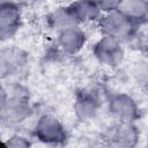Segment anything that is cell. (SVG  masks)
I'll return each mask as SVG.
<instances>
[{"mask_svg":"<svg viewBox=\"0 0 148 148\" xmlns=\"http://www.w3.org/2000/svg\"><path fill=\"white\" fill-rule=\"evenodd\" d=\"M31 108L28 92L20 86L1 89V120L7 125L22 123L30 114Z\"/></svg>","mask_w":148,"mask_h":148,"instance_id":"6da1fadb","label":"cell"},{"mask_svg":"<svg viewBox=\"0 0 148 148\" xmlns=\"http://www.w3.org/2000/svg\"><path fill=\"white\" fill-rule=\"evenodd\" d=\"M97 25L102 35L113 37L124 43L130 37H132L135 23L126 17L121 12L114 10L110 13H104Z\"/></svg>","mask_w":148,"mask_h":148,"instance_id":"7a4b0ae2","label":"cell"},{"mask_svg":"<svg viewBox=\"0 0 148 148\" xmlns=\"http://www.w3.org/2000/svg\"><path fill=\"white\" fill-rule=\"evenodd\" d=\"M35 136L46 145H60L66 138V128L62 123L53 114L40 116L35 126Z\"/></svg>","mask_w":148,"mask_h":148,"instance_id":"3957f363","label":"cell"},{"mask_svg":"<svg viewBox=\"0 0 148 148\" xmlns=\"http://www.w3.org/2000/svg\"><path fill=\"white\" fill-rule=\"evenodd\" d=\"M92 52L99 64L109 67L118 66L125 56L123 42L105 35H102L95 43Z\"/></svg>","mask_w":148,"mask_h":148,"instance_id":"277c9868","label":"cell"},{"mask_svg":"<svg viewBox=\"0 0 148 148\" xmlns=\"http://www.w3.org/2000/svg\"><path fill=\"white\" fill-rule=\"evenodd\" d=\"M109 113L116 121L134 123L139 117V106L134 98L127 94H117L112 96L108 105Z\"/></svg>","mask_w":148,"mask_h":148,"instance_id":"5b68a950","label":"cell"},{"mask_svg":"<svg viewBox=\"0 0 148 148\" xmlns=\"http://www.w3.org/2000/svg\"><path fill=\"white\" fill-rule=\"evenodd\" d=\"M21 12L16 3L2 1L0 6V37L2 42L9 40L20 29Z\"/></svg>","mask_w":148,"mask_h":148,"instance_id":"8992f818","label":"cell"},{"mask_svg":"<svg viewBox=\"0 0 148 148\" xmlns=\"http://www.w3.org/2000/svg\"><path fill=\"white\" fill-rule=\"evenodd\" d=\"M87 43V35L80 25H74L58 31L57 45L65 54L74 56L79 53Z\"/></svg>","mask_w":148,"mask_h":148,"instance_id":"52a82bcc","label":"cell"},{"mask_svg":"<svg viewBox=\"0 0 148 148\" xmlns=\"http://www.w3.org/2000/svg\"><path fill=\"white\" fill-rule=\"evenodd\" d=\"M106 140L112 146L118 147H132L135 146L139 140L138 128L134 123L117 121L106 133Z\"/></svg>","mask_w":148,"mask_h":148,"instance_id":"ba28073f","label":"cell"},{"mask_svg":"<svg viewBox=\"0 0 148 148\" xmlns=\"http://www.w3.org/2000/svg\"><path fill=\"white\" fill-rule=\"evenodd\" d=\"M27 62L25 53L16 47H7L2 49L0 57V71L1 76L5 79L6 76L15 75Z\"/></svg>","mask_w":148,"mask_h":148,"instance_id":"9c48e42d","label":"cell"},{"mask_svg":"<svg viewBox=\"0 0 148 148\" xmlns=\"http://www.w3.org/2000/svg\"><path fill=\"white\" fill-rule=\"evenodd\" d=\"M99 109V102L97 97L90 92H81L77 95L74 102V113L80 121L92 120Z\"/></svg>","mask_w":148,"mask_h":148,"instance_id":"30bf717a","label":"cell"},{"mask_svg":"<svg viewBox=\"0 0 148 148\" xmlns=\"http://www.w3.org/2000/svg\"><path fill=\"white\" fill-rule=\"evenodd\" d=\"M69 5L74 9L80 24L98 23L103 15L95 0H74Z\"/></svg>","mask_w":148,"mask_h":148,"instance_id":"8fae6325","label":"cell"},{"mask_svg":"<svg viewBox=\"0 0 148 148\" xmlns=\"http://www.w3.org/2000/svg\"><path fill=\"white\" fill-rule=\"evenodd\" d=\"M49 23L57 31H60L74 25H80L76 14L71 5L57 7L49 15Z\"/></svg>","mask_w":148,"mask_h":148,"instance_id":"7c38bea8","label":"cell"},{"mask_svg":"<svg viewBox=\"0 0 148 148\" xmlns=\"http://www.w3.org/2000/svg\"><path fill=\"white\" fill-rule=\"evenodd\" d=\"M118 10L136 24L148 16V0H123Z\"/></svg>","mask_w":148,"mask_h":148,"instance_id":"4fadbf2b","label":"cell"},{"mask_svg":"<svg viewBox=\"0 0 148 148\" xmlns=\"http://www.w3.org/2000/svg\"><path fill=\"white\" fill-rule=\"evenodd\" d=\"M5 147H10V148H25L31 146V142L28 138L21 135V134H13L8 139L3 141Z\"/></svg>","mask_w":148,"mask_h":148,"instance_id":"5bb4252c","label":"cell"},{"mask_svg":"<svg viewBox=\"0 0 148 148\" xmlns=\"http://www.w3.org/2000/svg\"><path fill=\"white\" fill-rule=\"evenodd\" d=\"M95 1L98 5L102 13L104 14V13H110V12L118 10L123 0H95Z\"/></svg>","mask_w":148,"mask_h":148,"instance_id":"9a60e30c","label":"cell"}]
</instances>
